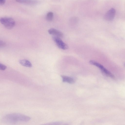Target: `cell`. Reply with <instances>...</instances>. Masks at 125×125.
Instances as JSON below:
<instances>
[{
  "instance_id": "7a4b0ae2",
  "label": "cell",
  "mask_w": 125,
  "mask_h": 125,
  "mask_svg": "<svg viewBox=\"0 0 125 125\" xmlns=\"http://www.w3.org/2000/svg\"><path fill=\"white\" fill-rule=\"evenodd\" d=\"M1 23L6 28L11 29L13 28L15 25V21L12 18L8 17H3L0 18Z\"/></svg>"
},
{
  "instance_id": "5bb4252c",
  "label": "cell",
  "mask_w": 125,
  "mask_h": 125,
  "mask_svg": "<svg viewBox=\"0 0 125 125\" xmlns=\"http://www.w3.org/2000/svg\"><path fill=\"white\" fill-rule=\"evenodd\" d=\"M124 65L125 66V63H124Z\"/></svg>"
},
{
  "instance_id": "30bf717a",
  "label": "cell",
  "mask_w": 125,
  "mask_h": 125,
  "mask_svg": "<svg viewBox=\"0 0 125 125\" xmlns=\"http://www.w3.org/2000/svg\"><path fill=\"white\" fill-rule=\"evenodd\" d=\"M53 14L52 12H50L47 14L46 16V19L48 21H51L53 19Z\"/></svg>"
},
{
  "instance_id": "3957f363",
  "label": "cell",
  "mask_w": 125,
  "mask_h": 125,
  "mask_svg": "<svg viewBox=\"0 0 125 125\" xmlns=\"http://www.w3.org/2000/svg\"><path fill=\"white\" fill-rule=\"evenodd\" d=\"M89 62L91 64L94 65L99 68L103 72L107 75L113 78H115L113 74L101 64L93 60H90Z\"/></svg>"
},
{
  "instance_id": "ba28073f",
  "label": "cell",
  "mask_w": 125,
  "mask_h": 125,
  "mask_svg": "<svg viewBox=\"0 0 125 125\" xmlns=\"http://www.w3.org/2000/svg\"><path fill=\"white\" fill-rule=\"evenodd\" d=\"M19 63L21 65L26 67H31L32 65L31 63L29 60L26 59L20 60Z\"/></svg>"
},
{
  "instance_id": "7c38bea8",
  "label": "cell",
  "mask_w": 125,
  "mask_h": 125,
  "mask_svg": "<svg viewBox=\"0 0 125 125\" xmlns=\"http://www.w3.org/2000/svg\"><path fill=\"white\" fill-rule=\"evenodd\" d=\"M5 45V43L3 41H0V47H2L4 46Z\"/></svg>"
},
{
  "instance_id": "5b68a950",
  "label": "cell",
  "mask_w": 125,
  "mask_h": 125,
  "mask_svg": "<svg viewBox=\"0 0 125 125\" xmlns=\"http://www.w3.org/2000/svg\"><path fill=\"white\" fill-rule=\"evenodd\" d=\"M115 14V10L113 8H111L108 11L104 16V19L108 21H111L114 18Z\"/></svg>"
},
{
  "instance_id": "6da1fadb",
  "label": "cell",
  "mask_w": 125,
  "mask_h": 125,
  "mask_svg": "<svg viewBox=\"0 0 125 125\" xmlns=\"http://www.w3.org/2000/svg\"><path fill=\"white\" fill-rule=\"evenodd\" d=\"M30 119V117L19 113H12L6 115L3 118L5 122L9 123H15L19 122H27Z\"/></svg>"
},
{
  "instance_id": "52a82bcc",
  "label": "cell",
  "mask_w": 125,
  "mask_h": 125,
  "mask_svg": "<svg viewBox=\"0 0 125 125\" xmlns=\"http://www.w3.org/2000/svg\"><path fill=\"white\" fill-rule=\"evenodd\" d=\"M20 3L29 5H33L37 4L38 2L37 0H16Z\"/></svg>"
},
{
  "instance_id": "9c48e42d",
  "label": "cell",
  "mask_w": 125,
  "mask_h": 125,
  "mask_svg": "<svg viewBox=\"0 0 125 125\" xmlns=\"http://www.w3.org/2000/svg\"><path fill=\"white\" fill-rule=\"evenodd\" d=\"M62 77L63 82L70 83H73L74 82L73 79L70 77L64 76H62Z\"/></svg>"
},
{
  "instance_id": "277c9868",
  "label": "cell",
  "mask_w": 125,
  "mask_h": 125,
  "mask_svg": "<svg viewBox=\"0 0 125 125\" xmlns=\"http://www.w3.org/2000/svg\"><path fill=\"white\" fill-rule=\"evenodd\" d=\"M53 40L59 48L64 50L68 49V45L64 43L60 37L54 36L52 37Z\"/></svg>"
},
{
  "instance_id": "4fadbf2b",
  "label": "cell",
  "mask_w": 125,
  "mask_h": 125,
  "mask_svg": "<svg viewBox=\"0 0 125 125\" xmlns=\"http://www.w3.org/2000/svg\"><path fill=\"white\" fill-rule=\"evenodd\" d=\"M5 0H0V4L1 5H3L5 3Z\"/></svg>"
},
{
  "instance_id": "8fae6325",
  "label": "cell",
  "mask_w": 125,
  "mask_h": 125,
  "mask_svg": "<svg viewBox=\"0 0 125 125\" xmlns=\"http://www.w3.org/2000/svg\"><path fill=\"white\" fill-rule=\"evenodd\" d=\"M7 67L5 65L1 64L0 63V69L2 71L5 70L7 68Z\"/></svg>"
},
{
  "instance_id": "8992f818",
  "label": "cell",
  "mask_w": 125,
  "mask_h": 125,
  "mask_svg": "<svg viewBox=\"0 0 125 125\" xmlns=\"http://www.w3.org/2000/svg\"><path fill=\"white\" fill-rule=\"evenodd\" d=\"M48 31L49 34L54 36L60 37H62L63 36V34L61 32L54 28H51L48 30Z\"/></svg>"
}]
</instances>
